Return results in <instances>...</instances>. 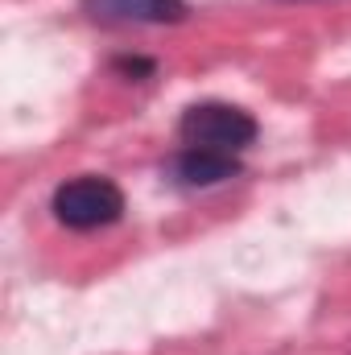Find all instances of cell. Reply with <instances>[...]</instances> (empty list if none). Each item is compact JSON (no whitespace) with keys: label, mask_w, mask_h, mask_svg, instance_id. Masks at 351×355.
Listing matches in <instances>:
<instances>
[{"label":"cell","mask_w":351,"mask_h":355,"mask_svg":"<svg viewBox=\"0 0 351 355\" xmlns=\"http://www.w3.org/2000/svg\"><path fill=\"white\" fill-rule=\"evenodd\" d=\"M50 211L71 232H95V227H108V223H116L124 215V190L112 178H99V174L71 178V182H62L54 190Z\"/></svg>","instance_id":"cell-1"},{"label":"cell","mask_w":351,"mask_h":355,"mask_svg":"<svg viewBox=\"0 0 351 355\" xmlns=\"http://www.w3.org/2000/svg\"><path fill=\"white\" fill-rule=\"evenodd\" d=\"M178 137L194 149H219V153H240L257 141V120L252 112L236 107V103H190L178 120Z\"/></svg>","instance_id":"cell-2"},{"label":"cell","mask_w":351,"mask_h":355,"mask_svg":"<svg viewBox=\"0 0 351 355\" xmlns=\"http://www.w3.org/2000/svg\"><path fill=\"white\" fill-rule=\"evenodd\" d=\"M83 12L112 25H178L190 17L186 0H83Z\"/></svg>","instance_id":"cell-3"},{"label":"cell","mask_w":351,"mask_h":355,"mask_svg":"<svg viewBox=\"0 0 351 355\" xmlns=\"http://www.w3.org/2000/svg\"><path fill=\"white\" fill-rule=\"evenodd\" d=\"M174 174H178V182H186V186H219V182H228V178L240 174V162H236V153L186 145L174 162Z\"/></svg>","instance_id":"cell-4"},{"label":"cell","mask_w":351,"mask_h":355,"mask_svg":"<svg viewBox=\"0 0 351 355\" xmlns=\"http://www.w3.org/2000/svg\"><path fill=\"white\" fill-rule=\"evenodd\" d=\"M116 67H120L124 75H149V71H153V62H145V58H120Z\"/></svg>","instance_id":"cell-5"}]
</instances>
